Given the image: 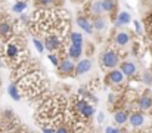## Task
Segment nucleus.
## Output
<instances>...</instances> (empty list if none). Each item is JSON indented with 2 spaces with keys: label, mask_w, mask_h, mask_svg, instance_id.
<instances>
[{
  "label": "nucleus",
  "mask_w": 152,
  "mask_h": 133,
  "mask_svg": "<svg viewBox=\"0 0 152 133\" xmlns=\"http://www.w3.org/2000/svg\"><path fill=\"white\" fill-rule=\"evenodd\" d=\"M101 64L103 68L106 70H115V67L120 65V56L118 52H115L114 49H106L101 55Z\"/></svg>",
  "instance_id": "obj_1"
},
{
  "label": "nucleus",
  "mask_w": 152,
  "mask_h": 133,
  "mask_svg": "<svg viewBox=\"0 0 152 133\" xmlns=\"http://www.w3.org/2000/svg\"><path fill=\"white\" fill-rule=\"evenodd\" d=\"M75 109H77L78 114H80L81 117H84V118H90V117L96 112L95 107H93L92 104H89L87 99H78V101L75 102Z\"/></svg>",
  "instance_id": "obj_2"
},
{
  "label": "nucleus",
  "mask_w": 152,
  "mask_h": 133,
  "mask_svg": "<svg viewBox=\"0 0 152 133\" xmlns=\"http://www.w3.org/2000/svg\"><path fill=\"white\" fill-rule=\"evenodd\" d=\"M19 52H21V46L16 42V39L9 40L4 46V55L7 56V59H16Z\"/></svg>",
  "instance_id": "obj_3"
},
{
  "label": "nucleus",
  "mask_w": 152,
  "mask_h": 133,
  "mask_svg": "<svg viewBox=\"0 0 152 133\" xmlns=\"http://www.w3.org/2000/svg\"><path fill=\"white\" fill-rule=\"evenodd\" d=\"M45 46L49 50V53H53V50H56L62 46V39L56 34H50L45 39Z\"/></svg>",
  "instance_id": "obj_4"
},
{
  "label": "nucleus",
  "mask_w": 152,
  "mask_h": 133,
  "mask_svg": "<svg viewBox=\"0 0 152 133\" xmlns=\"http://www.w3.org/2000/svg\"><path fill=\"white\" fill-rule=\"evenodd\" d=\"M74 70H75L74 61H72V59H69V58H65V59H62V61H61V64H59V67H58V71H59V74H64V76H66V74H71Z\"/></svg>",
  "instance_id": "obj_5"
},
{
  "label": "nucleus",
  "mask_w": 152,
  "mask_h": 133,
  "mask_svg": "<svg viewBox=\"0 0 152 133\" xmlns=\"http://www.w3.org/2000/svg\"><path fill=\"white\" fill-rule=\"evenodd\" d=\"M129 123L132 127H140L145 124V115L142 111H133L130 112V118H129Z\"/></svg>",
  "instance_id": "obj_6"
},
{
  "label": "nucleus",
  "mask_w": 152,
  "mask_h": 133,
  "mask_svg": "<svg viewBox=\"0 0 152 133\" xmlns=\"http://www.w3.org/2000/svg\"><path fill=\"white\" fill-rule=\"evenodd\" d=\"M120 70L123 71V74H124L126 77H133V76L137 73V67H136V64L132 62V61H124V62H121Z\"/></svg>",
  "instance_id": "obj_7"
},
{
  "label": "nucleus",
  "mask_w": 152,
  "mask_h": 133,
  "mask_svg": "<svg viewBox=\"0 0 152 133\" xmlns=\"http://www.w3.org/2000/svg\"><path fill=\"white\" fill-rule=\"evenodd\" d=\"M106 79H108V82L112 83V85H121V83L124 82L126 76L123 74L121 70H117V68H115V70H111V71L108 73Z\"/></svg>",
  "instance_id": "obj_8"
},
{
  "label": "nucleus",
  "mask_w": 152,
  "mask_h": 133,
  "mask_svg": "<svg viewBox=\"0 0 152 133\" xmlns=\"http://www.w3.org/2000/svg\"><path fill=\"white\" fill-rule=\"evenodd\" d=\"M92 65L93 64H92L90 59H80L77 62V65H75V74L77 76H83V74L89 73L92 70Z\"/></svg>",
  "instance_id": "obj_9"
},
{
  "label": "nucleus",
  "mask_w": 152,
  "mask_h": 133,
  "mask_svg": "<svg viewBox=\"0 0 152 133\" xmlns=\"http://www.w3.org/2000/svg\"><path fill=\"white\" fill-rule=\"evenodd\" d=\"M77 25H78L83 31H86L87 34H93V31H95L93 22H90L86 16H78V18H77Z\"/></svg>",
  "instance_id": "obj_10"
},
{
  "label": "nucleus",
  "mask_w": 152,
  "mask_h": 133,
  "mask_svg": "<svg viewBox=\"0 0 152 133\" xmlns=\"http://www.w3.org/2000/svg\"><path fill=\"white\" fill-rule=\"evenodd\" d=\"M130 22H132V15H130L129 12L123 10V12H120V13L117 15V21H115V25H117V27H126V25H129Z\"/></svg>",
  "instance_id": "obj_11"
},
{
  "label": "nucleus",
  "mask_w": 152,
  "mask_h": 133,
  "mask_svg": "<svg viewBox=\"0 0 152 133\" xmlns=\"http://www.w3.org/2000/svg\"><path fill=\"white\" fill-rule=\"evenodd\" d=\"M83 55V46H78V44H71L68 47V58L72 59V61H77L80 59Z\"/></svg>",
  "instance_id": "obj_12"
},
{
  "label": "nucleus",
  "mask_w": 152,
  "mask_h": 133,
  "mask_svg": "<svg viewBox=\"0 0 152 133\" xmlns=\"http://www.w3.org/2000/svg\"><path fill=\"white\" fill-rule=\"evenodd\" d=\"M137 107L142 109V111H148L152 108V96L149 95H142L139 99H137Z\"/></svg>",
  "instance_id": "obj_13"
},
{
  "label": "nucleus",
  "mask_w": 152,
  "mask_h": 133,
  "mask_svg": "<svg viewBox=\"0 0 152 133\" xmlns=\"http://www.w3.org/2000/svg\"><path fill=\"white\" fill-rule=\"evenodd\" d=\"M115 44L117 46H127V44L130 43V34L127 33V31H118L117 34H115Z\"/></svg>",
  "instance_id": "obj_14"
},
{
  "label": "nucleus",
  "mask_w": 152,
  "mask_h": 133,
  "mask_svg": "<svg viewBox=\"0 0 152 133\" xmlns=\"http://www.w3.org/2000/svg\"><path fill=\"white\" fill-rule=\"evenodd\" d=\"M129 118H130V114L127 112V111H124V109H118L115 114H114V121L117 123V124H124V123H127L129 121Z\"/></svg>",
  "instance_id": "obj_15"
},
{
  "label": "nucleus",
  "mask_w": 152,
  "mask_h": 133,
  "mask_svg": "<svg viewBox=\"0 0 152 133\" xmlns=\"http://www.w3.org/2000/svg\"><path fill=\"white\" fill-rule=\"evenodd\" d=\"M7 93H9V96L13 99V101H16V102H19L21 101V93H19V87L15 85V83H10L9 86H7Z\"/></svg>",
  "instance_id": "obj_16"
},
{
  "label": "nucleus",
  "mask_w": 152,
  "mask_h": 133,
  "mask_svg": "<svg viewBox=\"0 0 152 133\" xmlns=\"http://www.w3.org/2000/svg\"><path fill=\"white\" fill-rule=\"evenodd\" d=\"M12 31H13V28H12V24H10L9 21H3V22H0V36H1V37H7V36H10Z\"/></svg>",
  "instance_id": "obj_17"
},
{
  "label": "nucleus",
  "mask_w": 152,
  "mask_h": 133,
  "mask_svg": "<svg viewBox=\"0 0 152 133\" xmlns=\"http://www.w3.org/2000/svg\"><path fill=\"white\" fill-rule=\"evenodd\" d=\"M25 9H27V1H25V0H18V1H15L13 6H12L13 13H19V15H22Z\"/></svg>",
  "instance_id": "obj_18"
},
{
  "label": "nucleus",
  "mask_w": 152,
  "mask_h": 133,
  "mask_svg": "<svg viewBox=\"0 0 152 133\" xmlns=\"http://www.w3.org/2000/svg\"><path fill=\"white\" fill-rule=\"evenodd\" d=\"M90 6H92L90 9H92L93 15H96V16H101L102 13H105V12H103V6H102V0H93Z\"/></svg>",
  "instance_id": "obj_19"
},
{
  "label": "nucleus",
  "mask_w": 152,
  "mask_h": 133,
  "mask_svg": "<svg viewBox=\"0 0 152 133\" xmlns=\"http://www.w3.org/2000/svg\"><path fill=\"white\" fill-rule=\"evenodd\" d=\"M69 40H71V44H78V46H84V39H83V34L80 33H69Z\"/></svg>",
  "instance_id": "obj_20"
},
{
  "label": "nucleus",
  "mask_w": 152,
  "mask_h": 133,
  "mask_svg": "<svg viewBox=\"0 0 152 133\" xmlns=\"http://www.w3.org/2000/svg\"><path fill=\"white\" fill-rule=\"evenodd\" d=\"M106 19L105 18H102V16H96L95 19H93V27H95V30H98V31H103L105 28H106Z\"/></svg>",
  "instance_id": "obj_21"
},
{
  "label": "nucleus",
  "mask_w": 152,
  "mask_h": 133,
  "mask_svg": "<svg viewBox=\"0 0 152 133\" xmlns=\"http://www.w3.org/2000/svg\"><path fill=\"white\" fill-rule=\"evenodd\" d=\"M102 6H103V12L109 13L115 9V0H102Z\"/></svg>",
  "instance_id": "obj_22"
},
{
  "label": "nucleus",
  "mask_w": 152,
  "mask_h": 133,
  "mask_svg": "<svg viewBox=\"0 0 152 133\" xmlns=\"http://www.w3.org/2000/svg\"><path fill=\"white\" fill-rule=\"evenodd\" d=\"M33 44H34V47H36V50H37L39 53H43V52H45V49H46L45 42H42V40H40V39H37V37H34V39H33Z\"/></svg>",
  "instance_id": "obj_23"
},
{
  "label": "nucleus",
  "mask_w": 152,
  "mask_h": 133,
  "mask_svg": "<svg viewBox=\"0 0 152 133\" xmlns=\"http://www.w3.org/2000/svg\"><path fill=\"white\" fill-rule=\"evenodd\" d=\"M36 3H37V6H40L42 9H48V7H50L52 4L55 3V0H36Z\"/></svg>",
  "instance_id": "obj_24"
},
{
  "label": "nucleus",
  "mask_w": 152,
  "mask_h": 133,
  "mask_svg": "<svg viewBox=\"0 0 152 133\" xmlns=\"http://www.w3.org/2000/svg\"><path fill=\"white\" fill-rule=\"evenodd\" d=\"M142 82L145 83V85H148V86H151L152 85V73L149 70H146L145 73H143V79H142Z\"/></svg>",
  "instance_id": "obj_25"
},
{
  "label": "nucleus",
  "mask_w": 152,
  "mask_h": 133,
  "mask_svg": "<svg viewBox=\"0 0 152 133\" xmlns=\"http://www.w3.org/2000/svg\"><path fill=\"white\" fill-rule=\"evenodd\" d=\"M48 59L50 61L55 67H59V64H61V62H59V58H58L56 53H49V55H48Z\"/></svg>",
  "instance_id": "obj_26"
},
{
  "label": "nucleus",
  "mask_w": 152,
  "mask_h": 133,
  "mask_svg": "<svg viewBox=\"0 0 152 133\" xmlns=\"http://www.w3.org/2000/svg\"><path fill=\"white\" fill-rule=\"evenodd\" d=\"M133 25H134V28H136V33H137V34H142V33H143V30H142V24H140L139 21L133 19Z\"/></svg>",
  "instance_id": "obj_27"
},
{
  "label": "nucleus",
  "mask_w": 152,
  "mask_h": 133,
  "mask_svg": "<svg viewBox=\"0 0 152 133\" xmlns=\"http://www.w3.org/2000/svg\"><path fill=\"white\" fill-rule=\"evenodd\" d=\"M19 21L24 24V25H28L30 24V18L27 16V15H21V18H19Z\"/></svg>",
  "instance_id": "obj_28"
},
{
  "label": "nucleus",
  "mask_w": 152,
  "mask_h": 133,
  "mask_svg": "<svg viewBox=\"0 0 152 133\" xmlns=\"http://www.w3.org/2000/svg\"><path fill=\"white\" fill-rule=\"evenodd\" d=\"M105 133H120V130L115 129V127H112V126H108V127L105 129Z\"/></svg>",
  "instance_id": "obj_29"
},
{
  "label": "nucleus",
  "mask_w": 152,
  "mask_h": 133,
  "mask_svg": "<svg viewBox=\"0 0 152 133\" xmlns=\"http://www.w3.org/2000/svg\"><path fill=\"white\" fill-rule=\"evenodd\" d=\"M42 132L43 133H56V130H53L52 127H48V126H42Z\"/></svg>",
  "instance_id": "obj_30"
},
{
  "label": "nucleus",
  "mask_w": 152,
  "mask_h": 133,
  "mask_svg": "<svg viewBox=\"0 0 152 133\" xmlns=\"http://www.w3.org/2000/svg\"><path fill=\"white\" fill-rule=\"evenodd\" d=\"M56 133H68V129L65 126H61V127L56 129Z\"/></svg>",
  "instance_id": "obj_31"
},
{
  "label": "nucleus",
  "mask_w": 152,
  "mask_h": 133,
  "mask_svg": "<svg viewBox=\"0 0 152 133\" xmlns=\"http://www.w3.org/2000/svg\"><path fill=\"white\" fill-rule=\"evenodd\" d=\"M103 120H105V114H103V112H99V114H98V121L102 123Z\"/></svg>",
  "instance_id": "obj_32"
},
{
  "label": "nucleus",
  "mask_w": 152,
  "mask_h": 133,
  "mask_svg": "<svg viewBox=\"0 0 152 133\" xmlns=\"http://www.w3.org/2000/svg\"><path fill=\"white\" fill-rule=\"evenodd\" d=\"M3 129V123H1V120H0V130Z\"/></svg>",
  "instance_id": "obj_33"
},
{
  "label": "nucleus",
  "mask_w": 152,
  "mask_h": 133,
  "mask_svg": "<svg viewBox=\"0 0 152 133\" xmlns=\"http://www.w3.org/2000/svg\"><path fill=\"white\" fill-rule=\"evenodd\" d=\"M0 67H1V61H0Z\"/></svg>",
  "instance_id": "obj_34"
}]
</instances>
